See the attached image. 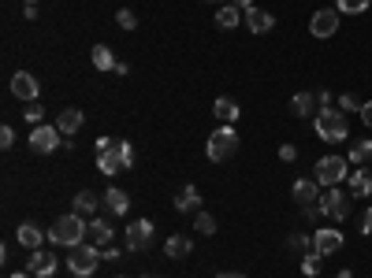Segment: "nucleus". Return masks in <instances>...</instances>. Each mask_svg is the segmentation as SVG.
Wrapping results in <instances>:
<instances>
[{"label":"nucleus","instance_id":"nucleus-1","mask_svg":"<svg viewBox=\"0 0 372 278\" xmlns=\"http://www.w3.org/2000/svg\"><path fill=\"white\" fill-rule=\"evenodd\" d=\"M134 145L131 141H112V138H97V167L105 174H119V171H131L134 167Z\"/></svg>","mask_w":372,"mask_h":278},{"label":"nucleus","instance_id":"nucleus-2","mask_svg":"<svg viewBox=\"0 0 372 278\" xmlns=\"http://www.w3.org/2000/svg\"><path fill=\"white\" fill-rule=\"evenodd\" d=\"M313 130H317V138L320 141H346L350 138V126H346V116L343 111H335V108H320L317 116H313Z\"/></svg>","mask_w":372,"mask_h":278},{"label":"nucleus","instance_id":"nucleus-3","mask_svg":"<svg viewBox=\"0 0 372 278\" xmlns=\"http://www.w3.org/2000/svg\"><path fill=\"white\" fill-rule=\"evenodd\" d=\"M90 234V226L83 223V216L78 211H71V216H60L53 223V230H48V238H53V245H68V249H75V245H83V238Z\"/></svg>","mask_w":372,"mask_h":278},{"label":"nucleus","instance_id":"nucleus-4","mask_svg":"<svg viewBox=\"0 0 372 278\" xmlns=\"http://www.w3.org/2000/svg\"><path fill=\"white\" fill-rule=\"evenodd\" d=\"M105 260V252H97L93 245H75L71 249V256H68V267H71V274H78V278H90L93 271H97V264Z\"/></svg>","mask_w":372,"mask_h":278},{"label":"nucleus","instance_id":"nucleus-5","mask_svg":"<svg viewBox=\"0 0 372 278\" xmlns=\"http://www.w3.org/2000/svg\"><path fill=\"white\" fill-rule=\"evenodd\" d=\"M238 152V134H235V126H220L213 138H208V160L213 163H223V160H231Z\"/></svg>","mask_w":372,"mask_h":278},{"label":"nucleus","instance_id":"nucleus-6","mask_svg":"<svg viewBox=\"0 0 372 278\" xmlns=\"http://www.w3.org/2000/svg\"><path fill=\"white\" fill-rule=\"evenodd\" d=\"M350 174V160H343V156H324L317 163V186H339L343 178Z\"/></svg>","mask_w":372,"mask_h":278},{"label":"nucleus","instance_id":"nucleus-7","mask_svg":"<svg viewBox=\"0 0 372 278\" xmlns=\"http://www.w3.org/2000/svg\"><path fill=\"white\" fill-rule=\"evenodd\" d=\"M63 134H60V126H53V123H41V126H34V134H30V149H34V152H56L60 149V141Z\"/></svg>","mask_w":372,"mask_h":278},{"label":"nucleus","instance_id":"nucleus-8","mask_svg":"<svg viewBox=\"0 0 372 278\" xmlns=\"http://www.w3.org/2000/svg\"><path fill=\"white\" fill-rule=\"evenodd\" d=\"M320 211H324L328 219H335V223H343L346 216H350V197L339 186H331L324 197H320Z\"/></svg>","mask_w":372,"mask_h":278},{"label":"nucleus","instance_id":"nucleus-9","mask_svg":"<svg viewBox=\"0 0 372 278\" xmlns=\"http://www.w3.org/2000/svg\"><path fill=\"white\" fill-rule=\"evenodd\" d=\"M153 245V223L149 219H138L127 226V249L131 252H142V249H149Z\"/></svg>","mask_w":372,"mask_h":278},{"label":"nucleus","instance_id":"nucleus-10","mask_svg":"<svg viewBox=\"0 0 372 278\" xmlns=\"http://www.w3.org/2000/svg\"><path fill=\"white\" fill-rule=\"evenodd\" d=\"M335 30H339V11L335 8H320L309 19V34L313 38H331Z\"/></svg>","mask_w":372,"mask_h":278},{"label":"nucleus","instance_id":"nucleus-11","mask_svg":"<svg viewBox=\"0 0 372 278\" xmlns=\"http://www.w3.org/2000/svg\"><path fill=\"white\" fill-rule=\"evenodd\" d=\"M38 89H41V86H38L34 74H26V71H15V74H11V93L19 96V101H26V104L38 101Z\"/></svg>","mask_w":372,"mask_h":278},{"label":"nucleus","instance_id":"nucleus-12","mask_svg":"<svg viewBox=\"0 0 372 278\" xmlns=\"http://www.w3.org/2000/svg\"><path fill=\"white\" fill-rule=\"evenodd\" d=\"M339 249H343V234L331 230V226H324V230H317V234H313V252L331 256V252H339Z\"/></svg>","mask_w":372,"mask_h":278},{"label":"nucleus","instance_id":"nucleus-13","mask_svg":"<svg viewBox=\"0 0 372 278\" xmlns=\"http://www.w3.org/2000/svg\"><path fill=\"white\" fill-rule=\"evenodd\" d=\"M26 271H30V274H38V278H53L56 260L48 256V252H41V249H34V252H30V260H26Z\"/></svg>","mask_w":372,"mask_h":278},{"label":"nucleus","instance_id":"nucleus-14","mask_svg":"<svg viewBox=\"0 0 372 278\" xmlns=\"http://www.w3.org/2000/svg\"><path fill=\"white\" fill-rule=\"evenodd\" d=\"M83 123H86V116H83L78 108H63L60 116H56V126H60V134H63V138L78 134V130H83Z\"/></svg>","mask_w":372,"mask_h":278},{"label":"nucleus","instance_id":"nucleus-15","mask_svg":"<svg viewBox=\"0 0 372 278\" xmlns=\"http://www.w3.org/2000/svg\"><path fill=\"white\" fill-rule=\"evenodd\" d=\"M242 23H246L253 34H268L272 26H276V19H272L268 11H261V8H250V11H242Z\"/></svg>","mask_w":372,"mask_h":278},{"label":"nucleus","instance_id":"nucleus-16","mask_svg":"<svg viewBox=\"0 0 372 278\" xmlns=\"http://www.w3.org/2000/svg\"><path fill=\"white\" fill-rule=\"evenodd\" d=\"M15 238H19V245L23 249H41V241H45V230L41 226H34V223H19V230H15Z\"/></svg>","mask_w":372,"mask_h":278},{"label":"nucleus","instance_id":"nucleus-17","mask_svg":"<svg viewBox=\"0 0 372 278\" xmlns=\"http://www.w3.org/2000/svg\"><path fill=\"white\" fill-rule=\"evenodd\" d=\"M294 201H298L302 208L320 201V186H317V178H298V182H294Z\"/></svg>","mask_w":372,"mask_h":278},{"label":"nucleus","instance_id":"nucleus-18","mask_svg":"<svg viewBox=\"0 0 372 278\" xmlns=\"http://www.w3.org/2000/svg\"><path fill=\"white\" fill-rule=\"evenodd\" d=\"M317 111H320L317 93H298L294 101H290V116H298V119H305V116H317Z\"/></svg>","mask_w":372,"mask_h":278},{"label":"nucleus","instance_id":"nucleus-19","mask_svg":"<svg viewBox=\"0 0 372 278\" xmlns=\"http://www.w3.org/2000/svg\"><path fill=\"white\" fill-rule=\"evenodd\" d=\"M213 116H216L223 126H235V119H238V104L231 101V96H220V101L213 104Z\"/></svg>","mask_w":372,"mask_h":278},{"label":"nucleus","instance_id":"nucleus-20","mask_svg":"<svg viewBox=\"0 0 372 278\" xmlns=\"http://www.w3.org/2000/svg\"><path fill=\"white\" fill-rule=\"evenodd\" d=\"M175 208L179 211H198L201 208V189L198 186H183L179 197H175Z\"/></svg>","mask_w":372,"mask_h":278},{"label":"nucleus","instance_id":"nucleus-21","mask_svg":"<svg viewBox=\"0 0 372 278\" xmlns=\"http://www.w3.org/2000/svg\"><path fill=\"white\" fill-rule=\"evenodd\" d=\"M190 249H193V241H190L186 234H171V238H168V245H164L168 260H183V256H190Z\"/></svg>","mask_w":372,"mask_h":278},{"label":"nucleus","instance_id":"nucleus-22","mask_svg":"<svg viewBox=\"0 0 372 278\" xmlns=\"http://www.w3.org/2000/svg\"><path fill=\"white\" fill-rule=\"evenodd\" d=\"M350 193H354V197H372V174L365 167L350 171Z\"/></svg>","mask_w":372,"mask_h":278},{"label":"nucleus","instance_id":"nucleus-23","mask_svg":"<svg viewBox=\"0 0 372 278\" xmlns=\"http://www.w3.org/2000/svg\"><path fill=\"white\" fill-rule=\"evenodd\" d=\"M90 56H93V67H97V71H116V63H119L116 56H112L108 45H93Z\"/></svg>","mask_w":372,"mask_h":278},{"label":"nucleus","instance_id":"nucleus-24","mask_svg":"<svg viewBox=\"0 0 372 278\" xmlns=\"http://www.w3.org/2000/svg\"><path fill=\"white\" fill-rule=\"evenodd\" d=\"M105 204H108V211H112V216H123V211L127 208H131V197H127V193L123 189H108L105 193V197H101Z\"/></svg>","mask_w":372,"mask_h":278},{"label":"nucleus","instance_id":"nucleus-25","mask_svg":"<svg viewBox=\"0 0 372 278\" xmlns=\"http://www.w3.org/2000/svg\"><path fill=\"white\" fill-rule=\"evenodd\" d=\"M90 238H93V245H112V223L97 216V219L90 223Z\"/></svg>","mask_w":372,"mask_h":278},{"label":"nucleus","instance_id":"nucleus-26","mask_svg":"<svg viewBox=\"0 0 372 278\" xmlns=\"http://www.w3.org/2000/svg\"><path fill=\"white\" fill-rule=\"evenodd\" d=\"M242 23V11L235 8V4H223L220 11H216V26H223V30H235Z\"/></svg>","mask_w":372,"mask_h":278},{"label":"nucleus","instance_id":"nucleus-27","mask_svg":"<svg viewBox=\"0 0 372 278\" xmlns=\"http://www.w3.org/2000/svg\"><path fill=\"white\" fill-rule=\"evenodd\" d=\"M97 204H101V201H97V193H93V189H83V193L75 197V211H78V216H93Z\"/></svg>","mask_w":372,"mask_h":278},{"label":"nucleus","instance_id":"nucleus-28","mask_svg":"<svg viewBox=\"0 0 372 278\" xmlns=\"http://www.w3.org/2000/svg\"><path fill=\"white\" fill-rule=\"evenodd\" d=\"M368 160H372V141H354V145H350V163L365 167Z\"/></svg>","mask_w":372,"mask_h":278},{"label":"nucleus","instance_id":"nucleus-29","mask_svg":"<svg viewBox=\"0 0 372 278\" xmlns=\"http://www.w3.org/2000/svg\"><path fill=\"white\" fill-rule=\"evenodd\" d=\"M320 264H324V256H320V252H305V256H302V271L309 274V278L320 274Z\"/></svg>","mask_w":372,"mask_h":278},{"label":"nucleus","instance_id":"nucleus-30","mask_svg":"<svg viewBox=\"0 0 372 278\" xmlns=\"http://www.w3.org/2000/svg\"><path fill=\"white\" fill-rule=\"evenodd\" d=\"M193 230H201V234H216V219L208 216V211H198V216H193Z\"/></svg>","mask_w":372,"mask_h":278},{"label":"nucleus","instance_id":"nucleus-31","mask_svg":"<svg viewBox=\"0 0 372 278\" xmlns=\"http://www.w3.org/2000/svg\"><path fill=\"white\" fill-rule=\"evenodd\" d=\"M368 4H372V0H339V11H346V15H361V11H368Z\"/></svg>","mask_w":372,"mask_h":278},{"label":"nucleus","instance_id":"nucleus-32","mask_svg":"<svg viewBox=\"0 0 372 278\" xmlns=\"http://www.w3.org/2000/svg\"><path fill=\"white\" fill-rule=\"evenodd\" d=\"M287 245H290L294 252H313V238H305V234H290Z\"/></svg>","mask_w":372,"mask_h":278},{"label":"nucleus","instance_id":"nucleus-33","mask_svg":"<svg viewBox=\"0 0 372 278\" xmlns=\"http://www.w3.org/2000/svg\"><path fill=\"white\" fill-rule=\"evenodd\" d=\"M26 123H34V126L45 123V108H41L38 101H30V108H26Z\"/></svg>","mask_w":372,"mask_h":278},{"label":"nucleus","instance_id":"nucleus-34","mask_svg":"<svg viewBox=\"0 0 372 278\" xmlns=\"http://www.w3.org/2000/svg\"><path fill=\"white\" fill-rule=\"evenodd\" d=\"M116 23H119L123 30H134V26H138V19H134V11H131V8H123V11L116 15Z\"/></svg>","mask_w":372,"mask_h":278},{"label":"nucleus","instance_id":"nucleus-35","mask_svg":"<svg viewBox=\"0 0 372 278\" xmlns=\"http://www.w3.org/2000/svg\"><path fill=\"white\" fill-rule=\"evenodd\" d=\"M339 108H343V111H361V104H358V96H339Z\"/></svg>","mask_w":372,"mask_h":278},{"label":"nucleus","instance_id":"nucleus-36","mask_svg":"<svg viewBox=\"0 0 372 278\" xmlns=\"http://www.w3.org/2000/svg\"><path fill=\"white\" fill-rule=\"evenodd\" d=\"M0 145H4V149H11V145H15V130L11 126H0Z\"/></svg>","mask_w":372,"mask_h":278},{"label":"nucleus","instance_id":"nucleus-37","mask_svg":"<svg viewBox=\"0 0 372 278\" xmlns=\"http://www.w3.org/2000/svg\"><path fill=\"white\" fill-rule=\"evenodd\" d=\"M280 160H283V163H294V160H298V149H294V145H283V149H280Z\"/></svg>","mask_w":372,"mask_h":278},{"label":"nucleus","instance_id":"nucleus-38","mask_svg":"<svg viewBox=\"0 0 372 278\" xmlns=\"http://www.w3.org/2000/svg\"><path fill=\"white\" fill-rule=\"evenodd\" d=\"M361 123H365V126H372V101H365V104H361Z\"/></svg>","mask_w":372,"mask_h":278},{"label":"nucleus","instance_id":"nucleus-39","mask_svg":"<svg viewBox=\"0 0 372 278\" xmlns=\"http://www.w3.org/2000/svg\"><path fill=\"white\" fill-rule=\"evenodd\" d=\"M361 234H372V208L361 216Z\"/></svg>","mask_w":372,"mask_h":278},{"label":"nucleus","instance_id":"nucleus-40","mask_svg":"<svg viewBox=\"0 0 372 278\" xmlns=\"http://www.w3.org/2000/svg\"><path fill=\"white\" fill-rule=\"evenodd\" d=\"M317 101H320V108H331V93H328V89H320V93H317Z\"/></svg>","mask_w":372,"mask_h":278},{"label":"nucleus","instance_id":"nucleus-41","mask_svg":"<svg viewBox=\"0 0 372 278\" xmlns=\"http://www.w3.org/2000/svg\"><path fill=\"white\" fill-rule=\"evenodd\" d=\"M105 260H119V249H116V245H105Z\"/></svg>","mask_w":372,"mask_h":278},{"label":"nucleus","instance_id":"nucleus-42","mask_svg":"<svg viewBox=\"0 0 372 278\" xmlns=\"http://www.w3.org/2000/svg\"><path fill=\"white\" fill-rule=\"evenodd\" d=\"M231 4H235L238 11H250V8H253V0H231Z\"/></svg>","mask_w":372,"mask_h":278},{"label":"nucleus","instance_id":"nucleus-43","mask_svg":"<svg viewBox=\"0 0 372 278\" xmlns=\"http://www.w3.org/2000/svg\"><path fill=\"white\" fill-rule=\"evenodd\" d=\"M216 278H246V274H238V271H220Z\"/></svg>","mask_w":372,"mask_h":278},{"label":"nucleus","instance_id":"nucleus-44","mask_svg":"<svg viewBox=\"0 0 372 278\" xmlns=\"http://www.w3.org/2000/svg\"><path fill=\"white\" fill-rule=\"evenodd\" d=\"M335 278H354V274H350V271H339V274H335Z\"/></svg>","mask_w":372,"mask_h":278},{"label":"nucleus","instance_id":"nucleus-45","mask_svg":"<svg viewBox=\"0 0 372 278\" xmlns=\"http://www.w3.org/2000/svg\"><path fill=\"white\" fill-rule=\"evenodd\" d=\"M11 278H30V274H11Z\"/></svg>","mask_w":372,"mask_h":278},{"label":"nucleus","instance_id":"nucleus-46","mask_svg":"<svg viewBox=\"0 0 372 278\" xmlns=\"http://www.w3.org/2000/svg\"><path fill=\"white\" fill-rule=\"evenodd\" d=\"M26 4H38V0H26Z\"/></svg>","mask_w":372,"mask_h":278},{"label":"nucleus","instance_id":"nucleus-47","mask_svg":"<svg viewBox=\"0 0 372 278\" xmlns=\"http://www.w3.org/2000/svg\"><path fill=\"white\" fill-rule=\"evenodd\" d=\"M149 278H160V274H149Z\"/></svg>","mask_w":372,"mask_h":278},{"label":"nucleus","instance_id":"nucleus-48","mask_svg":"<svg viewBox=\"0 0 372 278\" xmlns=\"http://www.w3.org/2000/svg\"><path fill=\"white\" fill-rule=\"evenodd\" d=\"M208 4H216V0H208Z\"/></svg>","mask_w":372,"mask_h":278}]
</instances>
